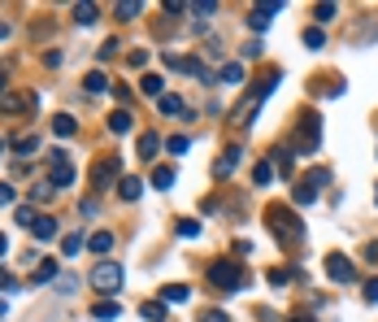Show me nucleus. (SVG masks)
I'll return each mask as SVG.
<instances>
[{"label": "nucleus", "mask_w": 378, "mask_h": 322, "mask_svg": "<svg viewBox=\"0 0 378 322\" xmlns=\"http://www.w3.org/2000/svg\"><path fill=\"white\" fill-rule=\"evenodd\" d=\"M266 222H270V235L278 239V244H287V248H295V244L304 239V227H300V218H295L287 205H274L270 214H266Z\"/></svg>", "instance_id": "1"}, {"label": "nucleus", "mask_w": 378, "mask_h": 322, "mask_svg": "<svg viewBox=\"0 0 378 322\" xmlns=\"http://www.w3.org/2000/svg\"><path fill=\"white\" fill-rule=\"evenodd\" d=\"M209 283L222 292H239V287H248V275L239 262H209Z\"/></svg>", "instance_id": "2"}, {"label": "nucleus", "mask_w": 378, "mask_h": 322, "mask_svg": "<svg viewBox=\"0 0 378 322\" xmlns=\"http://www.w3.org/2000/svg\"><path fill=\"white\" fill-rule=\"evenodd\" d=\"M92 287L101 296H113L122 287V266L118 262H96V270H92Z\"/></svg>", "instance_id": "3"}, {"label": "nucleus", "mask_w": 378, "mask_h": 322, "mask_svg": "<svg viewBox=\"0 0 378 322\" xmlns=\"http://www.w3.org/2000/svg\"><path fill=\"white\" fill-rule=\"evenodd\" d=\"M74 179H78V174H74V161L65 157V153L48 157V183H53V187H74Z\"/></svg>", "instance_id": "4"}, {"label": "nucleus", "mask_w": 378, "mask_h": 322, "mask_svg": "<svg viewBox=\"0 0 378 322\" xmlns=\"http://www.w3.org/2000/svg\"><path fill=\"white\" fill-rule=\"evenodd\" d=\"M118 174H122V157H101V161L92 166V183H96V192H105L113 179H118Z\"/></svg>", "instance_id": "5"}, {"label": "nucleus", "mask_w": 378, "mask_h": 322, "mask_svg": "<svg viewBox=\"0 0 378 322\" xmlns=\"http://www.w3.org/2000/svg\"><path fill=\"white\" fill-rule=\"evenodd\" d=\"M326 275H331L335 283H356V266L343 253H331V257H326Z\"/></svg>", "instance_id": "6"}, {"label": "nucleus", "mask_w": 378, "mask_h": 322, "mask_svg": "<svg viewBox=\"0 0 378 322\" xmlns=\"http://www.w3.org/2000/svg\"><path fill=\"white\" fill-rule=\"evenodd\" d=\"M322 144V118L318 114H309V118H300V149L304 153H313Z\"/></svg>", "instance_id": "7"}, {"label": "nucleus", "mask_w": 378, "mask_h": 322, "mask_svg": "<svg viewBox=\"0 0 378 322\" xmlns=\"http://www.w3.org/2000/svg\"><path fill=\"white\" fill-rule=\"evenodd\" d=\"M166 57V66L170 70H183V74H196V78H209V70H205V61L200 57H174V53H161Z\"/></svg>", "instance_id": "8"}, {"label": "nucleus", "mask_w": 378, "mask_h": 322, "mask_svg": "<svg viewBox=\"0 0 378 322\" xmlns=\"http://www.w3.org/2000/svg\"><path fill=\"white\" fill-rule=\"evenodd\" d=\"M239 157H243V149H239V144H231V149H226V153L218 157V166H213V174H218V179H226V174H231V170L239 166Z\"/></svg>", "instance_id": "9"}, {"label": "nucleus", "mask_w": 378, "mask_h": 322, "mask_svg": "<svg viewBox=\"0 0 378 322\" xmlns=\"http://www.w3.org/2000/svg\"><path fill=\"white\" fill-rule=\"evenodd\" d=\"M278 9H283V5H257V9L248 13V26H252V31H266V26L274 22V13H278Z\"/></svg>", "instance_id": "10"}, {"label": "nucleus", "mask_w": 378, "mask_h": 322, "mask_svg": "<svg viewBox=\"0 0 378 322\" xmlns=\"http://www.w3.org/2000/svg\"><path fill=\"white\" fill-rule=\"evenodd\" d=\"M0 109H5V114H18V109H35V96H0Z\"/></svg>", "instance_id": "11"}, {"label": "nucleus", "mask_w": 378, "mask_h": 322, "mask_svg": "<svg viewBox=\"0 0 378 322\" xmlns=\"http://www.w3.org/2000/svg\"><path fill=\"white\" fill-rule=\"evenodd\" d=\"M118 192H122V201H139V196H144V179L126 174V179H118Z\"/></svg>", "instance_id": "12"}, {"label": "nucleus", "mask_w": 378, "mask_h": 322, "mask_svg": "<svg viewBox=\"0 0 378 322\" xmlns=\"http://www.w3.org/2000/svg\"><path fill=\"white\" fill-rule=\"evenodd\" d=\"M270 161H278V174H283V179H291L295 161H291V149H287V144H283V149H270Z\"/></svg>", "instance_id": "13"}, {"label": "nucleus", "mask_w": 378, "mask_h": 322, "mask_svg": "<svg viewBox=\"0 0 378 322\" xmlns=\"http://www.w3.org/2000/svg\"><path fill=\"white\" fill-rule=\"evenodd\" d=\"M31 235H35V239H53V235H57V218H53V214H40L35 227H31Z\"/></svg>", "instance_id": "14"}, {"label": "nucleus", "mask_w": 378, "mask_h": 322, "mask_svg": "<svg viewBox=\"0 0 378 322\" xmlns=\"http://www.w3.org/2000/svg\"><path fill=\"white\" fill-rule=\"evenodd\" d=\"M187 296H191V287H187V283H170L166 292H161V305H183Z\"/></svg>", "instance_id": "15"}, {"label": "nucleus", "mask_w": 378, "mask_h": 322, "mask_svg": "<svg viewBox=\"0 0 378 322\" xmlns=\"http://www.w3.org/2000/svg\"><path fill=\"white\" fill-rule=\"evenodd\" d=\"M218 78H222V83H231V87H235V83H243V78H248V70H243V66H239V61H226V66H222V74H218Z\"/></svg>", "instance_id": "16"}, {"label": "nucleus", "mask_w": 378, "mask_h": 322, "mask_svg": "<svg viewBox=\"0 0 378 322\" xmlns=\"http://www.w3.org/2000/svg\"><path fill=\"white\" fill-rule=\"evenodd\" d=\"M92 318L96 322H113V318H118V300H96L92 305Z\"/></svg>", "instance_id": "17"}, {"label": "nucleus", "mask_w": 378, "mask_h": 322, "mask_svg": "<svg viewBox=\"0 0 378 322\" xmlns=\"http://www.w3.org/2000/svg\"><path fill=\"white\" fill-rule=\"evenodd\" d=\"M174 179H178L174 166H157V170H153V187H161V192H170V187H174Z\"/></svg>", "instance_id": "18"}, {"label": "nucleus", "mask_w": 378, "mask_h": 322, "mask_svg": "<svg viewBox=\"0 0 378 322\" xmlns=\"http://www.w3.org/2000/svg\"><path fill=\"white\" fill-rule=\"evenodd\" d=\"M109 131L113 135H126L130 131V114H126V109H113V114H109Z\"/></svg>", "instance_id": "19"}, {"label": "nucleus", "mask_w": 378, "mask_h": 322, "mask_svg": "<svg viewBox=\"0 0 378 322\" xmlns=\"http://www.w3.org/2000/svg\"><path fill=\"white\" fill-rule=\"evenodd\" d=\"M161 87H166V83H161L157 74H144V78H139V92H144V96H153V101H161V96H166Z\"/></svg>", "instance_id": "20"}, {"label": "nucleus", "mask_w": 378, "mask_h": 322, "mask_svg": "<svg viewBox=\"0 0 378 322\" xmlns=\"http://www.w3.org/2000/svg\"><path fill=\"white\" fill-rule=\"evenodd\" d=\"M291 201H295V205H313V201H318V187L309 183V179H304V183H295V196H291Z\"/></svg>", "instance_id": "21"}, {"label": "nucleus", "mask_w": 378, "mask_h": 322, "mask_svg": "<svg viewBox=\"0 0 378 322\" xmlns=\"http://www.w3.org/2000/svg\"><path fill=\"white\" fill-rule=\"evenodd\" d=\"M87 244H92V253H96V257L109 253V248H113V231H96V235L87 239Z\"/></svg>", "instance_id": "22"}, {"label": "nucleus", "mask_w": 378, "mask_h": 322, "mask_svg": "<svg viewBox=\"0 0 378 322\" xmlns=\"http://www.w3.org/2000/svg\"><path fill=\"white\" fill-rule=\"evenodd\" d=\"M53 131H57V135H74V131H78V122H74L70 114H57V118H53Z\"/></svg>", "instance_id": "23"}, {"label": "nucleus", "mask_w": 378, "mask_h": 322, "mask_svg": "<svg viewBox=\"0 0 378 322\" xmlns=\"http://www.w3.org/2000/svg\"><path fill=\"white\" fill-rule=\"evenodd\" d=\"M157 149H161V139H157L153 131H144V135H139V157H157Z\"/></svg>", "instance_id": "24"}, {"label": "nucleus", "mask_w": 378, "mask_h": 322, "mask_svg": "<svg viewBox=\"0 0 378 322\" xmlns=\"http://www.w3.org/2000/svg\"><path fill=\"white\" fill-rule=\"evenodd\" d=\"M48 279H57V262H40L35 275H31V283H48Z\"/></svg>", "instance_id": "25"}, {"label": "nucleus", "mask_w": 378, "mask_h": 322, "mask_svg": "<svg viewBox=\"0 0 378 322\" xmlns=\"http://www.w3.org/2000/svg\"><path fill=\"white\" fill-rule=\"evenodd\" d=\"M270 179H274V161H261V166L252 170V183H257V187H266Z\"/></svg>", "instance_id": "26"}, {"label": "nucleus", "mask_w": 378, "mask_h": 322, "mask_svg": "<svg viewBox=\"0 0 378 322\" xmlns=\"http://www.w3.org/2000/svg\"><path fill=\"white\" fill-rule=\"evenodd\" d=\"M174 231L183 235V239H196V235H200V222H191V218H178V222H174Z\"/></svg>", "instance_id": "27"}, {"label": "nucleus", "mask_w": 378, "mask_h": 322, "mask_svg": "<svg viewBox=\"0 0 378 322\" xmlns=\"http://www.w3.org/2000/svg\"><path fill=\"white\" fill-rule=\"evenodd\" d=\"M157 109H161V114H183V101H178V96H161V101H157Z\"/></svg>", "instance_id": "28"}, {"label": "nucleus", "mask_w": 378, "mask_h": 322, "mask_svg": "<svg viewBox=\"0 0 378 322\" xmlns=\"http://www.w3.org/2000/svg\"><path fill=\"white\" fill-rule=\"evenodd\" d=\"M74 22L78 26H92L96 22V5H74Z\"/></svg>", "instance_id": "29"}, {"label": "nucleus", "mask_w": 378, "mask_h": 322, "mask_svg": "<svg viewBox=\"0 0 378 322\" xmlns=\"http://www.w3.org/2000/svg\"><path fill=\"white\" fill-rule=\"evenodd\" d=\"M83 87H87L92 96H101V92H109L113 83H109V78H105V74H87V83H83Z\"/></svg>", "instance_id": "30"}, {"label": "nucleus", "mask_w": 378, "mask_h": 322, "mask_svg": "<svg viewBox=\"0 0 378 322\" xmlns=\"http://www.w3.org/2000/svg\"><path fill=\"white\" fill-rule=\"evenodd\" d=\"M35 149H40V139H35V135H18V139H13V153H22V157H26V153H35Z\"/></svg>", "instance_id": "31"}, {"label": "nucleus", "mask_w": 378, "mask_h": 322, "mask_svg": "<svg viewBox=\"0 0 378 322\" xmlns=\"http://www.w3.org/2000/svg\"><path fill=\"white\" fill-rule=\"evenodd\" d=\"M35 218H40V214H35L31 205H18V227H26V231H31V227H35Z\"/></svg>", "instance_id": "32"}, {"label": "nucleus", "mask_w": 378, "mask_h": 322, "mask_svg": "<svg viewBox=\"0 0 378 322\" xmlns=\"http://www.w3.org/2000/svg\"><path fill=\"white\" fill-rule=\"evenodd\" d=\"M139 314H144L148 322H161V314H166V305H161V300H148V305H144Z\"/></svg>", "instance_id": "33"}, {"label": "nucleus", "mask_w": 378, "mask_h": 322, "mask_svg": "<svg viewBox=\"0 0 378 322\" xmlns=\"http://www.w3.org/2000/svg\"><path fill=\"white\" fill-rule=\"evenodd\" d=\"M78 248H83V235H78V231H74V235H65V244H61V253H65V257H74Z\"/></svg>", "instance_id": "34"}, {"label": "nucleus", "mask_w": 378, "mask_h": 322, "mask_svg": "<svg viewBox=\"0 0 378 322\" xmlns=\"http://www.w3.org/2000/svg\"><path fill=\"white\" fill-rule=\"evenodd\" d=\"M304 44H309V48H322V44H326L322 26H309V31H304Z\"/></svg>", "instance_id": "35"}, {"label": "nucleus", "mask_w": 378, "mask_h": 322, "mask_svg": "<svg viewBox=\"0 0 378 322\" xmlns=\"http://www.w3.org/2000/svg\"><path fill=\"white\" fill-rule=\"evenodd\" d=\"M118 18L126 22V18H139V0H135V5H130V0H122V5H118Z\"/></svg>", "instance_id": "36"}, {"label": "nucleus", "mask_w": 378, "mask_h": 322, "mask_svg": "<svg viewBox=\"0 0 378 322\" xmlns=\"http://www.w3.org/2000/svg\"><path fill=\"white\" fill-rule=\"evenodd\" d=\"M0 292H18V279H13L5 266H0Z\"/></svg>", "instance_id": "37"}, {"label": "nucleus", "mask_w": 378, "mask_h": 322, "mask_svg": "<svg viewBox=\"0 0 378 322\" xmlns=\"http://www.w3.org/2000/svg\"><path fill=\"white\" fill-rule=\"evenodd\" d=\"M74 287H78L74 275H61V279H57V292H61V296H65V292H74Z\"/></svg>", "instance_id": "38"}, {"label": "nucleus", "mask_w": 378, "mask_h": 322, "mask_svg": "<svg viewBox=\"0 0 378 322\" xmlns=\"http://www.w3.org/2000/svg\"><path fill=\"white\" fill-rule=\"evenodd\" d=\"M31 196H35V201H40V205H44V201H48V196H53V183H40V187H31Z\"/></svg>", "instance_id": "39"}, {"label": "nucleus", "mask_w": 378, "mask_h": 322, "mask_svg": "<svg viewBox=\"0 0 378 322\" xmlns=\"http://www.w3.org/2000/svg\"><path fill=\"white\" fill-rule=\"evenodd\" d=\"M200 322H231L222 310H200Z\"/></svg>", "instance_id": "40"}, {"label": "nucleus", "mask_w": 378, "mask_h": 322, "mask_svg": "<svg viewBox=\"0 0 378 322\" xmlns=\"http://www.w3.org/2000/svg\"><path fill=\"white\" fill-rule=\"evenodd\" d=\"M313 18H318V22H331V18H335V5H318Z\"/></svg>", "instance_id": "41"}, {"label": "nucleus", "mask_w": 378, "mask_h": 322, "mask_svg": "<svg viewBox=\"0 0 378 322\" xmlns=\"http://www.w3.org/2000/svg\"><path fill=\"white\" fill-rule=\"evenodd\" d=\"M266 279H270V287H283V283H287L291 275H287V270H270V275H266Z\"/></svg>", "instance_id": "42"}, {"label": "nucleus", "mask_w": 378, "mask_h": 322, "mask_svg": "<svg viewBox=\"0 0 378 322\" xmlns=\"http://www.w3.org/2000/svg\"><path fill=\"white\" fill-rule=\"evenodd\" d=\"M109 57H118V40H105V48H101V61H109Z\"/></svg>", "instance_id": "43"}, {"label": "nucleus", "mask_w": 378, "mask_h": 322, "mask_svg": "<svg viewBox=\"0 0 378 322\" xmlns=\"http://www.w3.org/2000/svg\"><path fill=\"white\" fill-rule=\"evenodd\" d=\"M187 144H191L187 135H174V139H170V153H187Z\"/></svg>", "instance_id": "44"}, {"label": "nucleus", "mask_w": 378, "mask_h": 322, "mask_svg": "<svg viewBox=\"0 0 378 322\" xmlns=\"http://www.w3.org/2000/svg\"><path fill=\"white\" fill-rule=\"evenodd\" d=\"M366 300H374V305H378V279H374V283H366Z\"/></svg>", "instance_id": "45"}, {"label": "nucleus", "mask_w": 378, "mask_h": 322, "mask_svg": "<svg viewBox=\"0 0 378 322\" xmlns=\"http://www.w3.org/2000/svg\"><path fill=\"white\" fill-rule=\"evenodd\" d=\"M9 201H13V187H9V183H0V205H9Z\"/></svg>", "instance_id": "46"}, {"label": "nucleus", "mask_w": 378, "mask_h": 322, "mask_svg": "<svg viewBox=\"0 0 378 322\" xmlns=\"http://www.w3.org/2000/svg\"><path fill=\"white\" fill-rule=\"evenodd\" d=\"M366 257H370V262L378 266V239H374V244H366Z\"/></svg>", "instance_id": "47"}, {"label": "nucleus", "mask_w": 378, "mask_h": 322, "mask_svg": "<svg viewBox=\"0 0 378 322\" xmlns=\"http://www.w3.org/2000/svg\"><path fill=\"white\" fill-rule=\"evenodd\" d=\"M5 248H9V239H5V231H0V257H5Z\"/></svg>", "instance_id": "48"}, {"label": "nucleus", "mask_w": 378, "mask_h": 322, "mask_svg": "<svg viewBox=\"0 0 378 322\" xmlns=\"http://www.w3.org/2000/svg\"><path fill=\"white\" fill-rule=\"evenodd\" d=\"M287 322H313V318H304V314H295V318H287Z\"/></svg>", "instance_id": "49"}, {"label": "nucleus", "mask_w": 378, "mask_h": 322, "mask_svg": "<svg viewBox=\"0 0 378 322\" xmlns=\"http://www.w3.org/2000/svg\"><path fill=\"white\" fill-rule=\"evenodd\" d=\"M5 35H9V26H5V22H0V40H5Z\"/></svg>", "instance_id": "50"}, {"label": "nucleus", "mask_w": 378, "mask_h": 322, "mask_svg": "<svg viewBox=\"0 0 378 322\" xmlns=\"http://www.w3.org/2000/svg\"><path fill=\"white\" fill-rule=\"evenodd\" d=\"M0 318H5V300H0Z\"/></svg>", "instance_id": "51"}, {"label": "nucleus", "mask_w": 378, "mask_h": 322, "mask_svg": "<svg viewBox=\"0 0 378 322\" xmlns=\"http://www.w3.org/2000/svg\"><path fill=\"white\" fill-rule=\"evenodd\" d=\"M0 96H5V78H0Z\"/></svg>", "instance_id": "52"}, {"label": "nucleus", "mask_w": 378, "mask_h": 322, "mask_svg": "<svg viewBox=\"0 0 378 322\" xmlns=\"http://www.w3.org/2000/svg\"><path fill=\"white\" fill-rule=\"evenodd\" d=\"M0 157H5V139H0Z\"/></svg>", "instance_id": "53"}, {"label": "nucleus", "mask_w": 378, "mask_h": 322, "mask_svg": "<svg viewBox=\"0 0 378 322\" xmlns=\"http://www.w3.org/2000/svg\"><path fill=\"white\" fill-rule=\"evenodd\" d=\"M374 205H378V187H374Z\"/></svg>", "instance_id": "54"}]
</instances>
